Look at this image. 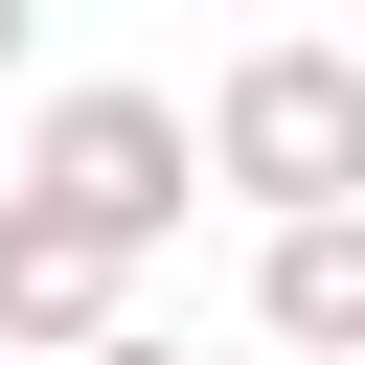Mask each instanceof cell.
Returning <instances> with one entry per match:
<instances>
[{"mask_svg": "<svg viewBox=\"0 0 365 365\" xmlns=\"http://www.w3.org/2000/svg\"><path fill=\"white\" fill-rule=\"evenodd\" d=\"M23 205H68L91 251H182V205H205V114L182 91H137V68H91V91H46L23 114V160H0Z\"/></svg>", "mask_w": 365, "mask_h": 365, "instance_id": "cell-1", "label": "cell"}, {"mask_svg": "<svg viewBox=\"0 0 365 365\" xmlns=\"http://www.w3.org/2000/svg\"><path fill=\"white\" fill-rule=\"evenodd\" d=\"M205 182H228L251 228L365 205V46H228V91H205Z\"/></svg>", "mask_w": 365, "mask_h": 365, "instance_id": "cell-2", "label": "cell"}, {"mask_svg": "<svg viewBox=\"0 0 365 365\" xmlns=\"http://www.w3.org/2000/svg\"><path fill=\"white\" fill-rule=\"evenodd\" d=\"M114 319H137V251H91L68 205L0 182V365H68V342H114Z\"/></svg>", "mask_w": 365, "mask_h": 365, "instance_id": "cell-3", "label": "cell"}, {"mask_svg": "<svg viewBox=\"0 0 365 365\" xmlns=\"http://www.w3.org/2000/svg\"><path fill=\"white\" fill-rule=\"evenodd\" d=\"M251 319H274L297 365H365V205H297V228H251Z\"/></svg>", "mask_w": 365, "mask_h": 365, "instance_id": "cell-4", "label": "cell"}, {"mask_svg": "<svg viewBox=\"0 0 365 365\" xmlns=\"http://www.w3.org/2000/svg\"><path fill=\"white\" fill-rule=\"evenodd\" d=\"M68 365H182V342H137V319H114V342H68Z\"/></svg>", "mask_w": 365, "mask_h": 365, "instance_id": "cell-5", "label": "cell"}, {"mask_svg": "<svg viewBox=\"0 0 365 365\" xmlns=\"http://www.w3.org/2000/svg\"><path fill=\"white\" fill-rule=\"evenodd\" d=\"M23 46H46V0H0V68H23Z\"/></svg>", "mask_w": 365, "mask_h": 365, "instance_id": "cell-6", "label": "cell"}]
</instances>
